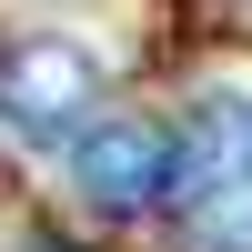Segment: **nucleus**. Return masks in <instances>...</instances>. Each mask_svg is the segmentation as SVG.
I'll return each instance as SVG.
<instances>
[{"label":"nucleus","instance_id":"nucleus-1","mask_svg":"<svg viewBox=\"0 0 252 252\" xmlns=\"http://www.w3.org/2000/svg\"><path fill=\"white\" fill-rule=\"evenodd\" d=\"M192 252H252V91H202L172 121V202Z\"/></svg>","mask_w":252,"mask_h":252},{"label":"nucleus","instance_id":"nucleus-2","mask_svg":"<svg viewBox=\"0 0 252 252\" xmlns=\"http://www.w3.org/2000/svg\"><path fill=\"white\" fill-rule=\"evenodd\" d=\"M101 81H111L101 51L71 40V31H20V40H0V131L61 152V141L101 111Z\"/></svg>","mask_w":252,"mask_h":252},{"label":"nucleus","instance_id":"nucleus-3","mask_svg":"<svg viewBox=\"0 0 252 252\" xmlns=\"http://www.w3.org/2000/svg\"><path fill=\"white\" fill-rule=\"evenodd\" d=\"M71 182H81L91 212L152 222L172 202V121H152V111H91L71 131Z\"/></svg>","mask_w":252,"mask_h":252},{"label":"nucleus","instance_id":"nucleus-4","mask_svg":"<svg viewBox=\"0 0 252 252\" xmlns=\"http://www.w3.org/2000/svg\"><path fill=\"white\" fill-rule=\"evenodd\" d=\"M20 252H91V242H61V232H31Z\"/></svg>","mask_w":252,"mask_h":252}]
</instances>
